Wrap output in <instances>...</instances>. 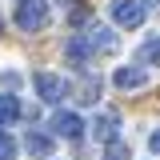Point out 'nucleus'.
Returning <instances> with one entry per match:
<instances>
[{"label":"nucleus","mask_w":160,"mask_h":160,"mask_svg":"<svg viewBox=\"0 0 160 160\" xmlns=\"http://www.w3.org/2000/svg\"><path fill=\"white\" fill-rule=\"evenodd\" d=\"M16 24L24 32H40L48 24V0H20L16 4Z\"/></svg>","instance_id":"1"},{"label":"nucleus","mask_w":160,"mask_h":160,"mask_svg":"<svg viewBox=\"0 0 160 160\" xmlns=\"http://www.w3.org/2000/svg\"><path fill=\"white\" fill-rule=\"evenodd\" d=\"M36 96L44 100V104H60V100L68 96V80L56 76V72H36Z\"/></svg>","instance_id":"2"},{"label":"nucleus","mask_w":160,"mask_h":160,"mask_svg":"<svg viewBox=\"0 0 160 160\" xmlns=\"http://www.w3.org/2000/svg\"><path fill=\"white\" fill-rule=\"evenodd\" d=\"M144 16H148V8L140 0H112V20H116L120 28H140Z\"/></svg>","instance_id":"3"},{"label":"nucleus","mask_w":160,"mask_h":160,"mask_svg":"<svg viewBox=\"0 0 160 160\" xmlns=\"http://www.w3.org/2000/svg\"><path fill=\"white\" fill-rule=\"evenodd\" d=\"M52 132L64 136V140H80L84 136V120H80L76 112H56V116H52Z\"/></svg>","instance_id":"4"},{"label":"nucleus","mask_w":160,"mask_h":160,"mask_svg":"<svg viewBox=\"0 0 160 160\" xmlns=\"http://www.w3.org/2000/svg\"><path fill=\"white\" fill-rule=\"evenodd\" d=\"M116 132H120V116L108 108V112H100L96 120H92V136L100 140V144H108V140H116Z\"/></svg>","instance_id":"5"},{"label":"nucleus","mask_w":160,"mask_h":160,"mask_svg":"<svg viewBox=\"0 0 160 160\" xmlns=\"http://www.w3.org/2000/svg\"><path fill=\"white\" fill-rule=\"evenodd\" d=\"M84 36H88V44H92V52H116V44H120L116 32H112V28H104V24H92Z\"/></svg>","instance_id":"6"},{"label":"nucleus","mask_w":160,"mask_h":160,"mask_svg":"<svg viewBox=\"0 0 160 160\" xmlns=\"http://www.w3.org/2000/svg\"><path fill=\"white\" fill-rule=\"evenodd\" d=\"M112 84H116V88H144V84H148V72H144V68H132V64H124V68L112 72Z\"/></svg>","instance_id":"7"},{"label":"nucleus","mask_w":160,"mask_h":160,"mask_svg":"<svg viewBox=\"0 0 160 160\" xmlns=\"http://www.w3.org/2000/svg\"><path fill=\"white\" fill-rule=\"evenodd\" d=\"M20 96H12V92H0V128H8V124H16L20 120Z\"/></svg>","instance_id":"8"},{"label":"nucleus","mask_w":160,"mask_h":160,"mask_svg":"<svg viewBox=\"0 0 160 160\" xmlns=\"http://www.w3.org/2000/svg\"><path fill=\"white\" fill-rule=\"evenodd\" d=\"M24 148H28L32 156H52V148H56V144H52L48 132H28V136H24Z\"/></svg>","instance_id":"9"},{"label":"nucleus","mask_w":160,"mask_h":160,"mask_svg":"<svg viewBox=\"0 0 160 160\" xmlns=\"http://www.w3.org/2000/svg\"><path fill=\"white\" fill-rule=\"evenodd\" d=\"M64 52H68V60H76V64H84V60L92 56V44H88V36H72Z\"/></svg>","instance_id":"10"},{"label":"nucleus","mask_w":160,"mask_h":160,"mask_svg":"<svg viewBox=\"0 0 160 160\" xmlns=\"http://www.w3.org/2000/svg\"><path fill=\"white\" fill-rule=\"evenodd\" d=\"M72 96H76L80 104H96V96H100V80H80L76 88H72Z\"/></svg>","instance_id":"11"},{"label":"nucleus","mask_w":160,"mask_h":160,"mask_svg":"<svg viewBox=\"0 0 160 160\" xmlns=\"http://www.w3.org/2000/svg\"><path fill=\"white\" fill-rule=\"evenodd\" d=\"M104 160H128V144L108 140V144H104Z\"/></svg>","instance_id":"12"},{"label":"nucleus","mask_w":160,"mask_h":160,"mask_svg":"<svg viewBox=\"0 0 160 160\" xmlns=\"http://www.w3.org/2000/svg\"><path fill=\"white\" fill-rule=\"evenodd\" d=\"M0 160H16V140L8 132H0Z\"/></svg>","instance_id":"13"},{"label":"nucleus","mask_w":160,"mask_h":160,"mask_svg":"<svg viewBox=\"0 0 160 160\" xmlns=\"http://www.w3.org/2000/svg\"><path fill=\"white\" fill-rule=\"evenodd\" d=\"M148 144H152V152H160V128L152 132V140H148Z\"/></svg>","instance_id":"14"}]
</instances>
